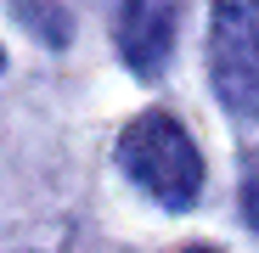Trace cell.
Instances as JSON below:
<instances>
[{
  "label": "cell",
  "mask_w": 259,
  "mask_h": 253,
  "mask_svg": "<svg viewBox=\"0 0 259 253\" xmlns=\"http://www.w3.org/2000/svg\"><path fill=\"white\" fill-rule=\"evenodd\" d=\"M113 158H118L124 175L152 203H163V208H192L203 197V152L181 130V118H169V113L130 118L118 146H113Z\"/></svg>",
  "instance_id": "cell-1"
},
{
  "label": "cell",
  "mask_w": 259,
  "mask_h": 253,
  "mask_svg": "<svg viewBox=\"0 0 259 253\" xmlns=\"http://www.w3.org/2000/svg\"><path fill=\"white\" fill-rule=\"evenodd\" d=\"M186 253H208V247H186Z\"/></svg>",
  "instance_id": "cell-5"
},
{
  "label": "cell",
  "mask_w": 259,
  "mask_h": 253,
  "mask_svg": "<svg viewBox=\"0 0 259 253\" xmlns=\"http://www.w3.org/2000/svg\"><path fill=\"white\" fill-rule=\"evenodd\" d=\"M208 79L231 118H259V0H214Z\"/></svg>",
  "instance_id": "cell-2"
},
{
  "label": "cell",
  "mask_w": 259,
  "mask_h": 253,
  "mask_svg": "<svg viewBox=\"0 0 259 253\" xmlns=\"http://www.w3.org/2000/svg\"><path fill=\"white\" fill-rule=\"evenodd\" d=\"M175 28H181V0H124L113 39H118V57L130 62V73L158 79L169 68V51H175Z\"/></svg>",
  "instance_id": "cell-3"
},
{
  "label": "cell",
  "mask_w": 259,
  "mask_h": 253,
  "mask_svg": "<svg viewBox=\"0 0 259 253\" xmlns=\"http://www.w3.org/2000/svg\"><path fill=\"white\" fill-rule=\"evenodd\" d=\"M242 208H248V220L259 225V141H253V152L242 158Z\"/></svg>",
  "instance_id": "cell-4"
}]
</instances>
